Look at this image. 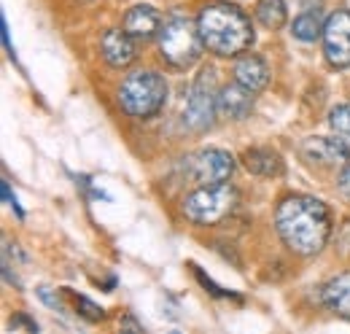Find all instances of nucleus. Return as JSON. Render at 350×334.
Segmentation results:
<instances>
[{"instance_id":"18","label":"nucleus","mask_w":350,"mask_h":334,"mask_svg":"<svg viewBox=\"0 0 350 334\" xmlns=\"http://www.w3.org/2000/svg\"><path fill=\"white\" fill-rule=\"evenodd\" d=\"M329 125H332V129H334L337 135H342V138L350 140V105H337V108H332Z\"/></svg>"},{"instance_id":"21","label":"nucleus","mask_w":350,"mask_h":334,"mask_svg":"<svg viewBox=\"0 0 350 334\" xmlns=\"http://www.w3.org/2000/svg\"><path fill=\"white\" fill-rule=\"evenodd\" d=\"M337 186H340V192L350 197V162L342 170H340V178H337Z\"/></svg>"},{"instance_id":"8","label":"nucleus","mask_w":350,"mask_h":334,"mask_svg":"<svg viewBox=\"0 0 350 334\" xmlns=\"http://www.w3.org/2000/svg\"><path fill=\"white\" fill-rule=\"evenodd\" d=\"M323 57L332 68H350V11L340 8L326 19L323 27Z\"/></svg>"},{"instance_id":"16","label":"nucleus","mask_w":350,"mask_h":334,"mask_svg":"<svg viewBox=\"0 0 350 334\" xmlns=\"http://www.w3.org/2000/svg\"><path fill=\"white\" fill-rule=\"evenodd\" d=\"M323 27H326L323 11H321V8H305V11L294 19L291 33H294V38L310 43V41H315V38H323Z\"/></svg>"},{"instance_id":"1","label":"nucleus","mask_w":350,"mask_h":334,"mask_svg":"<svg viewBox=\"0 0 350 334\" xmlns=\"http://www.w3.org/2000/svg\"><path fill=\"white\" fill-rule=\"evenodd\" d=\"M275 229L283 240V246L297 256H315L326 248L332 235V213L326 203L291 194L275 210Z\"/></svg>"},{"instance_id":"13","label":"nucleus","mask_w":350,"mask_h":334,"mask_svg":"<svg viewBox=\"0 0 350 334\" xmlns=\"http://www.w3.org/2000/svg\"><path fill=\"white\" fill-rule=\"evenodd\" d=\"M232 73H234V81L243 84L245 89H251L254 94L267 89V84H269V68H267V62H264L262 57H256V54H240L234 60Z\"/></svg>"},{"instance_id":"19","label":"nucleus","mask_w":350,"mask_h":334,"mask_svg":"<svg viewBox=\"0 0 350 334\" xmlns=\"http://www.w3.org/2000/svg\"><path fill=\"white\" fill-rule=\"evenodd\" d=\"M76 307L81 310V316L89 318V321H103V318H105V310H103L100 305L89 302L87 296H76Z\"/></svg>"},{"instance_id":"4","label":"nucleus","mask_w":350,"mask_h":334,"mask_svg":"<svg viewBox=\"0 0 350 334\" xmlns=\"http://www.w3.org/2000/svg\"><path fill=\"white\" fill-rule=\"evenodd\" d=\"M116 100L132 119H151L162 111L167 100V81L157 70H137L122 81Z\"/></svg>"},{"instance_id":"12","label":"nucleus","mask_w":350,"mask_h":334,"mask_svg":"<svg viewBox=\"0 0 350 334\" xmlns=\"http://www.w3.org/2000/svg\"><path fill=\"white\" fill-rule=\"evenodd\" d=\"M124 30L130 33L135 41H148L159 36L162 30V16L154 5H132L124 16Z\"/></svg>"},{"instance_id":"17","label":"nucleus","mask_w":350,"mask_h":334,"mask_svg":"<svg viewBox=\"0 0 350 334\" xmlns=\"http://www.w3.org/2000/svg\"><path fill=\"white\" fill-rule=\"evenodd\" d=\"M254 16L267 30H280L286 25V19H288V8H286L283 0H256Z\"/></svg>"},{"instance_id":"22","label":"nucleus","mask_w":350,"mask_h":334,"mask_svg":"<svg viewBox=\"0 0 350 334\" xmlns=\"http://www.w3.org/2000/svg\"><path fill=\"white\" fill-rule=\"evenodd\" d=\"M38 296L44 299L49 307H54V310H59V313H65V307H62V302H59V296H51L49 289H38Z\"/></svg>"},{"instance_id":"15","label":"nucleus","mask_w":350,"mask_h":334,"mask_svg":"<svg viewBox=\"0 0 350 334\" xmlns=\"http://www.w3.org/2000/svg\"><path fill=\"white\" fill-rule=\"evenodd\" d=\"M245 167L256 175H264V178H272V175H280L283 172V159L278 151L272 149H248L245 157H243Z\"/></svg>"},{"instance_id":"6","label":"nucleus","mask_w":350,"mask_h":334,"mask_svg":"<svg viewBox=\"0 0 350 334\" xmlns=\"http://www.w3.org/2000/svg\"><path fill=\"white\" fill-rule=\"evenodd\" d=\"M219 79L213 68H202L200 76L189 86V97L183 105V127L191 132H205L213 127V119L219 114Z\"/></svg>"},{"instance_id":"9","label":"nucleus","mask_w":350,"mask_h":334,"mask_svg":"<svg viewBox=\"0 0 350 334\" xmlns=\"http://www.w3.org/2000/svg\"><path fill=\"white\" fill-rule=\"evenodd\" d=\"M302 157L318 167H345L350 162V149L345 140L334 138H307L302 143Z\"/></svg>"},{"instance_id":"23","label":"nucleus","mask_w":350,"mask_h":334,"mask_svg":"<svg viewBox=\"0 0 350 334\" xmlns=\"http://www.w3.org/2000/svg\"><path fill=\"white\" fill-rule=\"evenodd\" d=\"M122 329H135V332H143V326H140V324H135L132 318H124V324H122Z\"/></svg>"},{"instance_id":"14","label":"nucleus","mask_w":350,"mask_h":334,"mask_svg":"<svg viewBox=\"0 0 350 334\" xmlns=\"http://www.w3.org/2000/svg\"><path fill=\"white\" fill-rule=\"evenodd\" d=\"M321 299H323V305H326L329 313H334V316L350 321V272H342V275L332 278L323 286Z\"/></svg>"},{"instance_id":"3","label":"nucleus","mask_w":350,"mask_h":334,"mask_svg":"<svg viewBox=\"0 0 350 334\" xmlns=\"http://www.w3.org/2000/svg\"><path fill=\"white\" fill-rule=\"evenodd\" d=\"M202 36H200V25L183 14H175L170 19L162 22L159 30V51L162 60L175 68V70H189L200 62L202 57Z\"/></svg>"},{"instance_id":"20","label":"nucleus","mask_w":350,"mask_h":334,"mask_svg":"<svg viewBox=\"0 0 350 334\" xmlns=\"http://www.w3.org/2000/svg\"><path fill=\"white\" fill-rule=\"evenodd\" d=\"M8 329H27V332H38V324H36V321H30L27 316H22V313H19V316H14V318H11Z\"/></svg>"},{"instance_id":"10","label":"nucleus","mask_w":350,"mask_h":334,"mask_svg":"<svg viewBox=\"0 0 350 334\" xmlns=\"http://www.w3.org/2000/svg\"><path fill=\"white\" fill-rule=\"evenodd\" d=\"M100 51H103V60L111 65V68H130L137 57V49H135V38H132L127 30H105L103 38H100Z\"/></svg>"},{"instance_id":"11","label":"nucleus","mask_w":350,"mask_h":334,"mask_svg":"<svg viewBox=\"0 0 350 334\" xmlns=\"http://www.w3.org/2000/svg\"><path fill=\"white\" fill-rule=\"evenodd\" d=\"M254 111V92L245 89L243 84H226L219 92V114L224 119L243 122Z\"/></svg>"},{"instance_id":"7","label":"nucleus","mask_w":350,"mask_h":334,"mask_svg":"<svg viewBox=\"0 0 350 334\" xmlns=\"http://www.w3.org/2000/svg\"><path fill=\"white\" fill-rule=\"evenodd\" d=\"M183 170L194 183L208 186V183L229 181L234 172V159L224 149H202L183 159Z\"/></svg>"},{"instance_id":"5","label":"nucleus","mask_w":350,"mask_h":334,"mask_svg":"<svg viewBox=\"0 0 350 334\" xmlns=\"http://www.w3.org/2000/svg\"><path fill=\"white\" fill-rule=\"evenodd\" d=\"M237 189L226 181L221 183H208V186H200L194 189L191 194H186L183 200V216L197 224V227H213L224 221L234 205H237Z\"/></svg>"},{"instance_id":"2","label":"nucleus","mask_w":350,"mask_h":334,"mask_svg":"<svg viewBox=\"0 0 350 334\" xmlns=\"http://www.w3.org/2000/svg\"><path fill=\"white\" fill-rule=\"evenodd\" d=\"M197 25H200V36H202L205 49L224 60L245 54L254 43L251 19L237 5H226V3L205 5L200 11Z\"/></svg>"}]
</instances>
